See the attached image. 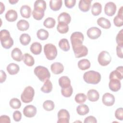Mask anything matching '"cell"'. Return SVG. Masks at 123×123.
Wrapping results in <instances>:
<instances>
[{"instance_id": "cell-41", "label": "cell", "mask_w": 123, "mask_h": 123, "mask_svg": "<svg viewBox=\"0 0 123 123\" xmlns=\"http://www.w3.org/2000/svg\"><path fill=\"white\" fill-rule=\"evenodd\" d=\"M44 12L42 10H35L32 11V15L33 18L36 20H40L44 16Z\"/></svg>"}, {"instance_id": "cell-26", "label": "cell", "mask_w": 123, "mask_h": 123, "mask_svg": "<svg viewBox=\"0 0 123 123\" xmlns=\"http://www.w3.org/2000/svg\"><path fill=\"white\" fill-rule=\"evenodd\" d=\"M58 21L59 22H63L68 25L71 22V17L69 13L66 12H63L58 16Z\"/></svg>"}, {"instance_id": "cell-36", "label": "cell", "mask_w": 123, "mask_h": 123, "mask_svg": "<svg viewBox=\"0 0 123 123\" xmlns=\"http://www.w3.org/2000/svg\"><path fill=\"white\" fill-rule=\"evenodd\" d=\"M34 9L45 11L46 9V3L43 0H37L34 4Z\"/></svg>"}, {"instance_id": "cell-45", "label": "cell", "mask_w": 123, "mask_h": 123, "mask_svg": "<svg viewBox=\"0 0 123 123\" xmlns=\"http://www.w3.org/2000/svg\"><path fill=\"white\" fill-rule=\"evenodd\" d=\"M87 98V96L84 93L77 94L74 98V100L78 104H82L84 103Z\"/></svg>"}, {"instance_id": "cell-23", "label": "cell", "mask_w": 123, "mask_h": 123, "mask_svg": "<svg viewBox=\"0 0 123 123\" xmlns=\"http://www.w3.org/2000/svg\"><path fill=\"white\" fill-rule=\"evenodd\" d=\"M30 50L34 55H39L42 51V45L39 42H34L31 44L30 47Z\"/></svg>"}, {"instance_id": "cell-37", "label": "cell", "mask_w": 123, "mask_h": 123, "mask_svg": "<svg viewBox=\"0 0 123 123\" xmlns=\"http://www.w3.org/2000/svg\"><path fill=\"white\" fill-rule=\"evenodd\" d=\"M37 36L40 40H45L48 38L49 33L48 31L44 29H40L37 32Z\"/></svg>"}, {"instance_id": "cell-22", "label": "cell", "mask_w": 123, "mask_h": 123, "mask_svg": "<svg viewBox=\"0 0 123 123\" xmlns=\"http://www.w3.org/2000/svg\"><path fill=\"white\" fill-rule=\"evenodd\" d=\"M31 9L27 5H23L20 10V12L21 16L25 18H29L31 16Z\"/></svg>"}, {"instance_id": "cell-44", "label": "cell", "mask_w": 123, "mask_h": 123, "mask_svg": "<svg viewBox=\"0 0 123 123\" xmlns=\"http://www.w3.org/2000/svg\"><path fill=\"white\" fill-rule=\"evenodd\" d=\"M43 107L44 109L47 111H52L55 107L54 103L52 100H46L44 102L43 104Z\"/></svg>"}, {"instance_id": "cell-39", "label": "cell", "mask_w": 123, "mask_h": 123, "mask_svg": "<svg viewBox=\"0 0 123 123\" xmlns=\"http://www.w3.org/2000/svg\"><path fill=\"white\" fill-rule=\"evenodd\" d=\"M19 40L22 45L24 46H26L29 44L31 38L30 36L28 34L24 33L20 36Z\"/></svg>"}, {"instance_id": "cell-9", "label": "cell", "mask_w": 123, "mask_h": 123, "mask_svg": "<svg viewBox=\"0 0 123 123\" xmlns=\"http://www.w3.org/2000/svg\"><path fill=\"white\" fill-rule=\"evenodd\" d=\"M58 123H68L70 120V114L65 109H61L58 112Z\"/></svg>"}, {"instance_id": "cell-15", "label": "cell", "mask_w": 123, "mask_h": 123, "mask_svg": "<svg viewBox=\"0 0 123 123\" xmlns=\"http://www.w3.org/2000/svg\"><path fill=\"white\" fill-rule=\"evenodd\" d=\"M123 7L121 6L118 10L117 15L113 19V23L117 27H121L123 25Z\"/></svg>"}, {"instance_id": "cell-18", "label": "cell", "mask_w": 123, "mask_h": 123, "mask_svg": "<svg viewBox=\"0 0 123 123\" xmlns=\"http://www.w3.org/2000/svg\"><path fill=\"white\" fill-rule=\"evenodd\" d=\"M91 0H80L78 3L79 9L83 12L88 11L91 7Z\"/></svg>"}, {"instance_id": "cell-50", "label": "cell", "mask_w": 123, "mask_h": 123, "mask_svg": "<svg viewBox=\"0 0 123 123\" xmlns=\"http://www.w3.org/2000/svg\"><path fill=\"white\" fill-rule=\"evenodd\" d=\"M75 0H65L64 3L65 6L68 8H72L75 5Z\"/></svg>"}, {"instance_id": "cell-10", "label": "cell", "mask_w": 123, "mask_h": 123, "mask_svg": "<svg viewBox=\"0 0 123 123\" xmlns=\"http://www.w3.org/2000/svg\"><path fill=\"white\" fill-rule=\"evenodd\" d=\"M117 9L116 4L111 1L106 3L104 6L105 13L109 16H112L114 15Z\"/></svg>"}, {"instance_id": "cell-7", "label": "cell", "mask_w": 123, "mask_h": 123, "mask_svg": "<svg viewBox=\"0 0 123 123\" xmlns=\"http://www.w3.org/2000/svg\"><path fill=\"white\" fill-rule=\"evenodd\" d=\"M111 57L110 53L106 50L102 51L98 54V63L102 66L108 65L111 62Z\"/></svg>"}, {"instance_id": "cell-27", "label": "cell", "mask_w": 123, "mask_h": 123, "mask_svg": "<svg viewBox=\"0 0 123 123\" xmlns=\"http://www.w3.org/2000/svg\"><path fill=\"white\" fill-rule=\"evenodd\" d=\"M62 4V0H51L49 1V7L52 11H57L61 9Z\"/></svg>"}, {"instance_id": "cell-25", "label": "cell", "mask_w": 123, "mask_h": 123, "mask_svg": "<svg viewBox=\"0 0 123 123\" xmlns=\"http://www.w3.org/2000/svg\"><path fill=\"white\" fill-rule=\"evenodd\" d=\"M98 25L104 29H109L111 26L110 21L106 18L101 17L97 20Z\"/></svg>"}, {"instance_id": "cell-55", "label": "cell", "mask_w": 123, "mask_h": 123, "mask_svg": "<svg viewBox=\"0 0 123 123\" xmlns=\"http://www.w3.org/2000/svg\"><path fill=\"white\" fill-rule=\"evenodd\" d=\"M9 2L11 4H14L16 3L17 2H18V0H9Z\"/></svg>"}, {"instance_id": "cell-12", "label": "cell", "mask_w": 123, "mask_h": 123, "mask_svg": "<svg viewBox=\"0 0 123 123\" xmlns=\"http://www.w3.org/2000/svg\"><path fill=\"white\" fill-rule=\"evenodd\" d=\"M37 108L32 105H28L24 108L23 110L24 115L28 118L34 117L37 113Z\"/></svg>"}, {"instance_id": "cell-5", "label": "cell", "mask_w": 123, "mask_h": 123, "mask_svg": "<svg viewBox=\"0 0 123 123\" xmlns=\"http://www.w3.org/2000/svg\"><path fill=\"white\" fill-rule=\"evenodd\" d=\"M35 95V90L31 86L26 87L21 95V99L22 101L25 103L31 102Z\"/></svg>"}, {"instance_id": "cell-11", "label": "cell", "mask_w": 123, "mask_h": 123, "mask_svg": "<svg viewBox=\"0 0 123 123\" xmlns=\"http://www.w3.org/2000/svg\"><path fill=\"white\" fill-rule=\"evenodd\" d=\"M87 37L91 39H96L98 38L101 34V30L97 27L89 28L86 32Z\"/></svg>"}, {"instance_id": "cell-33", "label": "cell", "mask_w": 123, "mask_h": 123, "mask_svg": "<svg viewBox=\"0 0 123 123\" xmlns=\"http://www.w3.org/2000/svg\"><path fill=\"white\" fill-rule=\"evenodd\" d=\"M23 62L28 66H32L35 63V60L33 57L29 53H25L23 57Z\"/></svg>"}, {"instance_id": "cell-8", "label": "cell", "mask_w": 123, "mask_h": 123, "mask_svg": "<svg viewBox=\"0 0 123 123\" xmlns=\"http://www.w3.org/2000/svg\"><path fill=\"white\" fill-rule=\"evenodd\" d=\"M75 58H79L85 57L88 54V49L84 45H81L73 48Z\"/></svg>"}, {"instance_id": "cell-46", "label": "cell", "mask_w": 123, "mask_h": 123, "mask_svg": "<svg viewBox=\"0 0 123 123\" xmlns=\"http://www.w3.org/2000/svg\"><path fill=\"white\" fill-rule=\"evenodd\" d=\"M116 41L118 45H123V29H121L116 37Z\"/></svg>"}, {"instance_id": "cell-4", "label": "cell", "mask_w": 123, "mask_h": 123, "mask_svg": "<svg viewBox=\"0 0 123 123\" xmlns=\"http://www.w3.org/2000/svg\"><path fill=\"white\" fill-rule=\"evenodd\" d=\"M44 52L46 57L49 60H53L57 55V49L56 46L51 44L48 43L44 47Z\"/></svg>"}, {"instance_id": "cell-2", "label": "cell", "mask_w": 123, "mask_h": 123, "mask_svg": "<svg viewBox=\"0 0 123 123\" xmlns=\"http://www.w3.org/2000/svg\"><path fill=\"white\" fill-rule=\"evenodd\" d=\"M0 40L3 48L9 49L13 45V40L11 37L10 32L6 29H2L0 32Z\"/></svg>"}, {"instance_id": "cell-28", "label": "cell", "mask_w": 123, "mask_h": 123, "mask_svg": "<svg viewBox=\"0 0 123 123\" xmlns=\"http://www.w3.org/2000/svg\"><path fill=\"white\" fill-rule=\"evenodd\" d=\"M59 84L61 88H65L71 86V81L67 76H62L59 79Z\"/></svg>"}, {"instance_id": "cell-53", "label": "cell", "mask_w": 123, "mask_h": 123, "mask_svg": "<svg viewBox=\"0 0 123 123\" xmlns=\"http://www.w3.org/2000/svg\"><path fill=\"white\" fill-rule=\"evenodd\" d=\"M7 77V75L5 72H4L3 70H0V83H2L4 82Z\"/></svg>"}, {"instance_id": "cell-51", "label": "cell", "mask_w": 123, "mask_h": 123, "mask_svg": "<svg viewBox=\"0 0 123 123\" xmlns=\"http://www.w3.org/2000/svg\"><path fill=\"white\" fill-rule=\"evenodd\" d=\"M97 122V121L96 118L93 116H89L86 117L84 121V123H96Z\"/></svg>"}, {"instance_id": "cell-47", "label": "cell", "mask_w": 123, "mask_h": 123, "mask_svg": "<svg viewBox=\"0 0 123 123\" xmlns=\"http://www.w3.org/2000/svg\"><path fill=\"white\" fill-rule=\"evenodd\" d=\"M115 116L117 119L122 121L123 119V109L122 108H119L116 109L115 111Z\"/></svg>"}, {"instance_id": "cell-19", "label": "cell", "mask_w": 123, "mask_h": 123, "mask_svg": "<svg viewBox=\"0 0 123 123\" xmlns=\"http://www.w3.org/2000/svg\"><path fill=\"white\" fill-rule=\"evenodd\" d=\"M11 56L14 61L21 62L23 59L24 55L20 49L18 48H15L12 51Z\"/></svg>"}, {"instance_id": "cell-24", "label": "cell", "mask_w": 123, "mask_h": 123, "mask_svg": "<svg viewBox=\"0 0 123 123\" xmlns=\"http://www.w3.org/2000/svg\"><path fill=\"white\" fill-rule=\"evenodd\" d=\"M8 73L11 75H14L17 74L19 70L20 67L19 65L14 63H10L6 68Z\"/></svg>"}, {"instance_id": "cell-43", "label": "cell", "mask_w": 123, "mask_h": 123, "mask_svg": "<svg viewBox=\"0 0 123 123\" xmlns=\"http://www.w3.org/2000/svg\"><path fill=\"white\" fill-rule=\"evenodd\" d=\"M10 107L13 109H19L21 106V102L20 100L17 98H12L9 102Z\"/></svg>"}, {"instance_id": "cell-34", "label": "cell", "mask_w": 123, "mask_h": 123, "mask_svg": "<svg viewBox=\"0 0 123 123\" xmlns=\"http://www.w3.org/2000/svg\"><path fill=\"white\" fill-rule=\"evenodd\" d=\"M76 111L79 115L83 116L87 114L89 112V109L86 105L82 104L77 107Z\"/></svg>"}, {"instance_id": "cell-13", "label": "cell", "mask_w": 123, "mask_h": 123, "mask_svg": "<svg viewBox=\"0 0 123 123\" xmlns=\"http://www.w3.org/2000/svg\"><path fill=\"white\" fill-rule=\"evenodd\" d=\"M102 101L104 105L107 106H111L115 102L114 96L110 93H106L102 96Z\"/></svg>"}, {"instance_id": "cell-49", "label": "cell", "mask_w": 123, "mask_h": 123, "mask_svg": "<svg viewBox=\"0 0 123 123\" xmlns=\"http://www.w3.org/2000/svg\"><path fill=\"white\" fill-rule=\"evenodd\" d=\"M123 45H117L116 47L117 55L118 57L121 59H122L123 58Z\"/></svg>"}, {"instance_id": "cell-3", "label": "cell", "mask_w": 123, "mask_h": 123, "mask_svg": "<svg viewBox=\"0 0 123 123\" xmlns=\"http://www.w3.org/2000/svg\"><path fill=\"white\" fill-rule=\"evenodd\" d=\"M35 74L42 82L49 79L50 77V73L47 68L42 66H37L34 70Z\"/></svg>"}, {"instance_id": "cell-42", "label": "cell", "mask_w": 123, "mask_h": 123, "mask_svg": "<svg viewBox=\"0 0 123 123\" xmlns=\"http://www.w3.org/2000/svg\"><path fill=\"white\" fill-rule=\"evenodd\" d=\"M73 92V88L72 86L65 88H62L61 93L62 95L66 98H69L71 96Z\"/></svg>"}, {"instance_id": "cell-1", "label": "cell", "mask_w": 123, "mask_h": 123, "mask_svg": "<svg viewBox=\"0 0 123 123\" xmlns=\"http://www.w3.org/2000/svg\"><path fill=\"white\" fill-rule=\"evenodd\" d=\"M83 79L85 82L90 84H97L101 80V75L98 72L90 70L86 72L83 75Z\"/></svg>"}, {"instance_id": "cell-38", "label": "cell", "mask_w": 123, "mask_h": 123, "mask_svg": "<svg viewBox=\"0 0 123 123\" xmlns=\"http://www.w3.org/2000/svg\"><path fill=\"white\" fill-rule=\"evenodd\" d=\"M57 31L61 34H65L68 32V25L63 22H59L57 26Z\"/></svg>"}, {"instance_id": "cell-20", "label": "cell", "mask_w": 123, "mask_h": 123, "mask_svg": "<svg viewBox=\"0 0 123 123\" xmlns=\"http://www.w3.org/2000/svg\"><path fill=\"white\" fill-rule=\"evenodd\" d=\"M86 96L89 101L95 102L99 99V94L98 92L96 89H91L88 91Z\"/></svg>"}, {"instance_id": "cell-48", "label": "cell", "mask_w": 123, "mask_h": 123, "mask_svg": "<svg viewBox=\"0 0 123 123\" xmlns=\"http://www.w3.org/2000/svg\"><path fill=\"white\" fill-rule=\"evenodd\" d=\"M13 118L15 122H19L22 118V113L19 111H15L13 113Z\"/></svg>"}, {"instance_id": "cell-17", "label": "cell", "mask_w": 123, "mask_h": 123, "mask_svg": "<svg viewBox=\"0 0 123 123\" xmlns=\"http://www.w3.org/2000/svg\"><path fill=\"white\" fill-rule=\"evenodd\" d=\"M50 69L54 74H59L63 72L64 70V67L61 63L55 62L51 65Z\"/></svg>"}, {"instance_id": "cell-6", "label": "cell", "mask_w": 123, "mask_h": 123, "mask_svg": "<svg viewBox=\"0 0 123 123\" xmlns=\"http://www.w3.org/2000/svg\"><path fill=\"white\" fill-rule=\"evenodd\" d=\"M84 37L82 33L80 32H74L73 33L70 37L72 48H74L83 44Z\"/></svg>"}, {"instance_id": "cell-31", "label": "cell", "mask_w": 123, "mask_h": 123, "mask_svg": "<svg viewBox=\"0 0 123 123\" xmlns=\"http://www.w3.org/2000/svg\"><path fill=\"white\" fill-rule=\"evenodd\" d=\"M16 26L18 30L21 31H24L28 29L29 24L26 20H20L17 23Z\"/></svg>"}, {"instance_id": "cell-14", "label": "cell", "mask_w": 123, "mask_h": 123, "mask_svg": "<svg viewBox=\"0 0 123 123\" xmlns=\"http://www.w3.org/2000/svg\"><path fill=\"white\" fill-rule=\"evenodd\" d=\"M123 78V67L122 66L117 67L116 69L110 73L109 78L117 79L118 80H122Z\"/></svg>"}, {"instance_id": "cell-40", "label": "cell", "mask_w": 123, "mask_h": 123, "mask_svg": "<svg viewBox=\"0 0 123 123\" xmlns=\"http://www.w3.org/2000/svg\"><path fill=\"white\" fill-rule=\"evenodd\" d=\"M55 24L56 21L55 19L52 17H48L43 22V25L48 28H53L55 26Z\"/></svg>"}, {"instance_id": "cell-54", "label": "cell", "mask_w": 123, "mask_h": 123, "mask_svg": "<svg viewBox=\"0 0 123 123\" xmlns=\"http://www.w3.org/2000/svg\"><path fill=\"white\" fill-rule=\"evenodd\" d=\"M0 14H2L3 12L5 11V5L2 2H0Z\"/></svg>"}, {"instance_id": "cell-30", "label": "cell", "mask_w": 123, "mask_h": 123, "mask_svg": "<svg viewBox=\"0 0 123 123\" xmlns=\"http://www.w3.org/2000/svg\"><path fill=\"white\" fill-rule=\"evenodd\" d=\"M102 11V5L99 2H95L91 7V13L94 16H98Z\"/></svg>"}, {"instance_id": "cell-32", "label": "cell", "mask_w": 123, "mask_h": 123, "mask_svg": "<svg viewBox=\"0 0 123 123\" xmlns=\"http://www.w3.org/2000/svg\"><path fill=\"white\" fill-rule=\"evenodd\" d=\"M52 84L49 79L46 80L42 86L41 87V91L45 93H49L52 90Z\"/></svg>"}, {"instance_id": "cell-16", "label": "cell", "mask_w": 123, "mask_h": 123, "mask_svg": "<svg viewBox=\"0 0 123 123\" xmlns=\"http://www.w3.org/2000/svg\"><path fill=\"white\" fill-rule=\"evenodd\" d=\"M109 83V87L111 90L113 92L119 91L121 87V83L120 80L117 79H110Z\"/></svg>"}, {"instance_id": "cell-29", "label": "cell", "mask_w": 123, "mask_h": 123, "mask_svg": "<svg viewBox=\"0 0 123 123\" xmlns=\"http://www.w3.org/2000/svg\"><path fill=\"white\" fill-rule=\"evenodd\" d=\"M77 65L78 68L81 70H86L89 69L91 64L89 61L86 59H82L78 62Z\"/></svg>"}, {"instance_id": "cell-35", "label": "cell", "mask_w": 123, "mask_h": 123, "mask_svg": "<svg viewBox=\"0 0 123 123\" xmlns=\"http://www.w3.org/2000/svg\"><path fill=\"white\" fill-rule=\"evenodd\" d=\"M59 46L64 51H68L70 48L69 41L66 38L61 39L59 42Z\"/></svg>"}, {"instance_id": "cell-21", "label": "cell", "mask_w": 123, "mask_h": 123, "mask_svg": "<svg viewBox=\"0 0 123 123\" xmlns=\"http://www.w3.org/2000/svg\"><path fill=\"white\" fill-rule=\"evenodd\" d=\"M6 19L10 22L15 21L18 17V14L16 11L13 9L8 10L5 13Z\"/></svg>"}, {"instance_id": "cell-52", "label": "cell", "mask_w": 123, "mask_h": 123, "mask_svg": "<svg viewBox=\"0 0 123 123\" xmlns=\"http://www.w3.org/2000/svg\"><path fill=\"white\" fill-rule=\"evenodd\" d=\"M0 123H10L11 120L10 117L6 115H1L0 117Z\"/></svg>"}]
</instances>
